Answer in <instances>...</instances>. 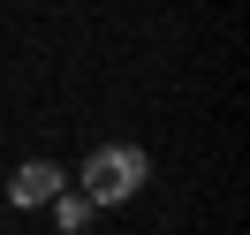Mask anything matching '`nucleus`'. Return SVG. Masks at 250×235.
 I'll use <instances>...</instances> for the list:
<instances>
[{
    "label": "nucleus",
    "mask_w": 250,
    "mask_h": 235,
    "mask_svg": "<svg viewBox=\"0 0 250 235\" xmlns=\"http://www.w3.org/2000/svg\"><path fill=\"white\" fill-rule=\"evenodd\" d=\"M91 213H99V205L83 197V190H61V197H53V220H61L68 235H76V228H83V220H91Z\"/></svg>",
    "instance_id": "obj_3"
},
{
    "label": "nucleus",
    "mask_w": 250,
    "mask_h": 235,
    "mask_svg": "<svg viewBox=\"0 0 250 235\" xmlns=\"http://www.w3.org/2000/svg\"><path fill=\"white\" fill-rule=\"evenodd\" d=\"M144 182H152V159H144L137 144H106V152L83 159V197L91 205H122V197H137Z\"/></svg>",
    "instance_id": "obj_1"
},
{
    "label": "nucleus",
    "mask_w": 250,
    "mask_h": 235,
    "mask_svg": "<svg viewBox=\"0 0 250 235\" xmlns=\"http://www.w3.org/2000/svg\"><path fill=\"white\" fill-rule=\"evenodd\" d=\"M53 197H61V167H53V159H23V167L8 174V205H16V213L23 205H53Z\"/></svg>",
    "instance_id": "obj_2"
}]
</instances>
